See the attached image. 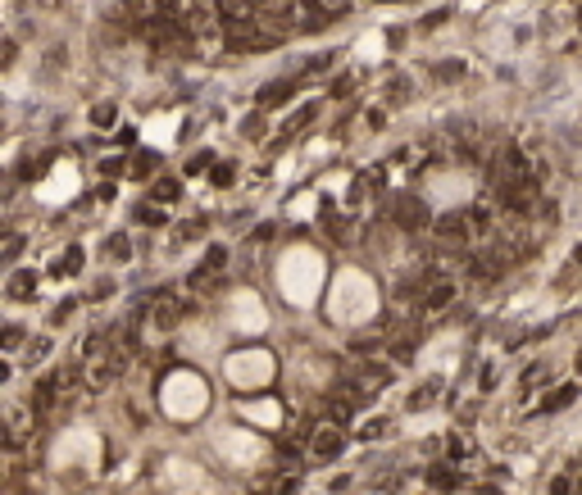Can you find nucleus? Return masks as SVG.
Here are the masks:
<instances>
[{
    "label": "nucleus",
    "instance_id": "f3484780",
    "mask_svg": "<svg viewBox=\"0 0 582 495\" xmlns=\"http://www.w3.org/2000/svg\"><path fill=\"white\" fill-rule=\"evenodd\" d=\"M355 55H360L364 64H378V59L387 55V36H382L378 28H373V32H364L360 41H355Z\"/></svg>",
    "mask_w": 582,
    "mask_h": 495
},
{
    "label": "nucleus",
    "instance_id": "6e6552de",
    "mask_svg": "<svg viewBox=\"0 0 582 495\" xmlns=\"http://www.w3.org/2000/svg\"><path fill=\"white\" fill-rule=\"evenodd\" d=\"M232 341V332L219 323V318H191V323L178 327V350L187 364H201V368H219L223 364V345Z\"/></svg>",
    "mask_w": 582,
    "mask_h": 495
},
{
    "label": "nucleus",
    "instance_id": "9d476101",
    "mask_svg": "<svg viewBox=\"0 0 582 495\" xmlns=\"http://www.w3.org/2000/svg\"><path fill=\"white\" fill-rule=\"evenodd\" d=\"M423 191H428V205L460 209V205L473 200L478 182H473V173H464V168H441V173H432V178L423 182Z\"/></svg>",
    "mask_w": 582,
    "mask_h": 495
},
{
    "label": "nucleus",
    "instance_id": "20e7f679",
    "mask_svg": "<svg viewBox=\"0 0 582 495\" xmlns=\"http://www.w3.org/2000/svg\"><path fill=\"white\" fill-rule=\"evenodd\" d=\"M155 404L169 423L178 427H196L209 418V404H214V391H209L205 373L196 364H178L159 377V391H155Z\"/></svg>",
    "mask_w": 582,
    "mask_h": 495
},
{
    "label": "nucleus",
    "instance_id": "dca6fc26",
    "mask_svg": "<svg viewBox=\"0 0 582 495\" xmlns=\"http://www.w3.org/2000/svg\"><path fill=\"white\" fill-rule=\"evenodd\" d=\"M51 354H55V337H32L28 345H23L19 364L28 368V373H36V368H46V364H51Z\"/></svg>",
    "mask_w": 582,
    "mask_h": 495
},
{
    "label": "nucleus",
    "instance_id": "6ab92c4d",
    "mask_svg": "<svg viewBox=\"0 0 582 495\" xmlns=\"http://www.w3.org/2000/svg\"><path fill=\"white\" fill-rule=\"evenodd\" d=\"M346 182H351L346 173H332V178H323V182H318V191H332V195H337V191L346 187Z\"/></svg>",
    "mask_w": 582,
    "mask_h": 495
},
{
    "label": "nucleus",
    "instance_id": "7ed1b4c3",
    "mask_svg": "<svg viewBox=\"0 0 582 495\" xmlns=\"http://www.w3.org/2000/svg\"><path fill=\"white\" fill-rule=\"evenodd\" d=\"M274 282H278L282 305L296 309V314H305V309H314L318 300H323V287L332 282V277H328V259L318 255L314 245L296 241V245H287V250L278 255Z\"/></svg>",
    "mask_w": 582,
    "mask_h": 495
},
{
    "label": "nucleus",
    "instance_id": "f257e3e1",
    "mask_svg": "<svg viewBox=\"0 0 582 495\" xmlns=\"http://www.w3.org/2000/svg\"><path fill=\"white\" fill-rule=\"evenodd\" d=\"M46 464H51V477L59 491H86L105 468V441L96 427L73 423L64 432H55L51 450H46Z\"/></svg>",
    "mask_w": 582,
    "mask_h": 495
},
{
    "label": "nucleus",
    "instance_id": "4468645a",
    "mask_svg": "<svg viewBox=\"0 0 582 495\" xmlns=\"http://www.w3.org/2000/svg\"><path fill=\"white\" fill-rule=\"evenodd\" d=\"M582 395L578 382H560V387H551V391H541V400H537V414L541 418H555V414H564L568 404H573Z\"/></svg>",
    "mask_w": 582,
    "mask_h": 495
},
{
    "label": "nucleus",
    "instance_id": "ddd939ff",
    "mask_svg": "<svg viewBox=\"0 0 582 495\" xmlns=\"http://www.w3.org/2000/svg\"><path fill=\"white\" fill-rule=\"evenodd\" d=\"M346 454V432L341 423H318L314 437H309V459L314 464H337Z\"/></svg>",
    "mask_w": 582,
    "mask_h": 495
},
{
    "label": "nucleus",
    "instance_id": "a211bd4d",
    "mask_svg": "<svg viewBox=\"0 0 582 495\" xmlns=\"http://www.w3.org/2000/svg\"><path fill=\"white\" fill-rule=\"evenodd\" d=\"M314 205H318V191H301V195L287 205V214H291V218H309V214H314Z\"/></svg>",
    "mask_w": 582,
    "mask_h": 495
},
{
    "label": "nucleus",
    "instance_id": "1a4fd4ad",
    "mask_svg": "<svg viewBox=\"0 0 582 495\" xmlns=\"http://www.w3.org/2000/svg\"><path fill=\"white\" fill-rule=\"evenodd\" d=\"M155 481L164 495H214V473L201 459H191V454H169L159 464Z\"/></svg>",
    "mask_w": 582,
    "mask_h": 495
},
{
    "label": "nucleus",
    "instance_id": "f8f14e48",
    "mask_svg": "<svg viewBox=\"0 0 582 495\" xmlns=\"http://www.w3.org/2000/svg\"><path fill=\"white\" fill-rule=\"evenodd\" d=\"M232 418H241V423H251V427H259V432H274V427L287 423V404L259 391V395H251V400L232 404Z\"/></svg>",
    "mask_w": 582,
    "mask_h": 495
},
{
    "label": "nucleus",
    "instance_id": "39448f33",
    "mask_svg": "<svg viewBox=\"0 0 582 495\" xmlns=\"http://www.w3.org/2000/svg\"><path fill=\"white\" fill-rule=\"evenodd\" d=\"M209 454H214V464L232 468V473H255V468H264L274 459V445L264 441V432L251 427V423H228V427H214L209 432Z\"/></svg>",
    "mask_w": 582,
    "mask_h": 495
},
{
    "label": "nucleus",
    "instance_id": "0eeeda50",
    "mask_svg": "<svg viewBox=\"0 0 582 495\" xmlns=\"http://www.w3.org/2000/svg\"><path fill=\"white\" fill-rule=\"evenodd\" d=\"M219 323L241 341H259L269 327H274V314H269L264 295L255 287H232L223 295V305H219Z\"/></svg>",
    "mask_w": 582,
    "mask_h": 495
},
{
    "label": "nucleus",
    "instance_id": "2eb2a0df",
    "mask_svg": "<svg viewBox=\"0 0 582 495\" xmlns=\"http://www.w3.org/2000/svg\"><path fill=\"white\" fill-rule=\"evenodd\" d=\"M178 114H155V118H146V128H141V137L146 146H155V150H169L173 137H178Z\"/></svg>",
    "mask_w": 582,
    "mask_h": 495
},
{
    "label": "nucleus",
    "instance_id": "9b49d317",
    "mask_svg": "<svg viewBox=\"0 0 582 495\" xmlns=\"http://www.w3.org/2000/svg\"><path fill=\"white\" fill-rule=\"evenodd\" d=\"M78 191H82V173H78L73 159H55V168L36 182V200L51 205V209H55V205H69Z\"/></svg>",
    "mask_w": 582,
    "mask_h": 495
},
{
    "label": "nucleus",
    "instance_id": "aec40b11",
    "mask_svg": "<svg viewBox=\"0 0 582 495\" xmlns=\"http://www.w3.org/2000/svg\"><path fill=\"white\" fill-rule=\"evenodd\" d=\"M305 155H309V159H328V155H332V146H328V141H309V150H305Z\"/></svg>",
    "mask_w": 582,
    "mask_h": 495
},
{
    "label": "nucleus",
    "instance_id": "f03ea898",
    "mask_svg": "<svg viewBox=\"0 0 582 495\" xmlns=\"http://www.w3.org/2000/svg\"><path fill=\"white\" fill-rule=\"evenodd\" d=\"M382 309V291H378V277L364 273L360 264H341L328 282V300H323V318L341 332H355V327H368Z\"/></svg>",
    "mask_w": 582,
    "mask_h": 495
},
{
    "label": "nucleus",
    "instance_id": "423d86ee",
    "mask_svg": "<svg viewBox=\"0 0 582 495\" xmlns=\"http://www.w3.org/2000/svg\"><path fill=\"white\" fill-rule=\"evenodd\" d=\"M219 373H223V382H228L232 391L259 395V391H269V387L278 382V354L269 350V345L246 341L241 350H228V354H223Z\"/></svg>",
    "mask_w": 582,
    "mask_h": 495
}]
</instances>
